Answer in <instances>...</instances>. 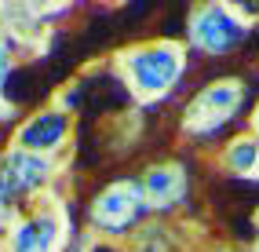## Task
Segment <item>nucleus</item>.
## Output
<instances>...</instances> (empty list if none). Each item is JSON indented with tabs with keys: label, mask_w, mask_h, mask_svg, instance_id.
Instances as JSON below:
<instances>
[{
	"label": "nucleus",
	"mask_w": 259,
	"mask_h": 252,
	"mask_svg": "<svg viewBox=\"0 0 259 252\" xmlns=\"http://www.w3.org/2000/svg\"><path fill=\"white\" fill-rule=\"evenodd\" d=\"M146 212H150V205H146L139 183H113V187H106L92 201L88 220L99 234H113L117 238V234L139 227Z\"/></svg>",
	"instance_id": "7ed1b4c3"
},
{
	"label": "nucleus",
	"mask_w": 259,
	"mask_h": 252,
	"mask_svg": "<svg viewBox=\"0 0 259 252\" xmlns=\"http://www.w3.org/2000/svg\"><path fill=\"white\" fill-rule=\"evenodd\" d=\"M255 128H259V110H255Z\"/></svg>",
	"instance_id": "9b49d317"
},
{
	"label": "nucleus",
	"mask_w": 259,
	"mask_h": 252,
	"mask_svg": "<svg viewBox=\"0 0 259 252\" xmlns=\"http://www.w3.org/2000/svg\"><path fill=\"white\" fill-rule=\"evenodd\" d=\"M139 187L150 208H176L186 197V172L179 164H153L143 172Z\"/></svg>",
	"instance_id": "6e6552de"
},
{
	"label": "nucleus",
	"mask_w": 259,
	"mask_h": 252,
	"mask_svg": "<svg viewBox=\"0 0 259 252\" xmlns=\"http://www.w3.org/2000/svg\"><path fill=\"white\" fill-rule=\"evenodd\" d=\"M59 245V216L55 212H33L19 220L8 234V252H55Z\"/></svg>",
	"instance_id": "0eeeda50"
},
{
	"label": "nucleus",
	"mask_w": 259,
	"mask_h": 252,
	"mask_svg": "<svg viewBox=\"0 0 259 252\" xmlns=\"http://www.w3.org/2000/svg\"><path fill=\"white\" fill-rule=\"evenodd\" d=\"M227 168L230 172H237V176H248V172H255L259 168V139H234L230 146H227Z\"/></svg>",
	"instance_id": "1a4fd4ad"
},
{
	"label": "nucleus",
	"mask_w": 259,
	"mask_h": 252,
	"mask_svg": "<svg viewBox=\"0 0 259 252\" xmlns=\"http://www.w3.org/2000/svg\"><path fill=\"white\" fill-rule=\"evenodd\" d=\"M8 73H11V40L0 37V92L8 84Z\"/></svg>",
	"instance_id": "9d476101"
},
{
	"label": "nucleus",
	"mask_w": 259,
	"mask_h": 252,
	"mask_svg": "<svg viewBox=\"0 0 259 252\" xmlns=\"http://www.w3.org/2000/svg\"><path fill=\"white\" fill-rule=\"evenodd\" d=\"M66 136H70V113L51 106V110H37L33 117H26V121L19 124L15 146L48 157V154H55V150L66 143Z\"/></svg>",
	"instance_id": "423d86ee"
},
{
	"label": "nucleus",
	"mask_w": 259,
	"mask_h": 252,
	"mask_svg": "<svg viewBox=\"0 0 259 252\" xmlns=\"http://www.w3.org/2000/svg\"><path fill=\"white\" fill-rule=\"evenodd\" d=\"M245 33H248L245 22L223 4H204V8L194 11V19H190V40H194V48L204 52V55L234 52V48L245 40Z\"/></svg>",
	"instance_id": "20e7f679"
},
{
	"label": "nucleus",
	"mask_w": 259,
	"mask_h": 252,
	"mask_svg": "<svg viewBox=\"0 0 259 252\" xmlns=\"http://www.w3.org/2000/svg\"><path fill=\"white\" fill-rule=\"evenodd\" d=\"M48 179H51V157L29 154L22 146H11L0 154V201L4 205H11L15 197L37 194Z\"/></svg>",
	"instance_id": "39448f33"
},
{
	"label": "nucleus",
	"mask_w": 259,
	"mask_h": 252,
	"mask_svg": "<svg viewBox=\"0 0 259 252\" xmlns=\"http://www.w3.org/2000/svg\"><path fill=\"white\" fill-rule=\"evenodd\" d=\"M241 99H245V84L237 77H223V80L208 84V88H201L186 103V113H183L186 132L208 136V132L223 128L227 121H234V113L241 110Z\"/></svg>",
	"instance_id": "f03ea898"
},
{
	"label": "nucleus",
	"mask_w": 259,
	"mask_h": 252,
	"mask_svg": "<svg viewBox=\"0 0 259 252\" xmlns=\"http://www.w3.org/2000/svg\"><path fill=\"white\" fill-rule=\"evenodd\" d=\"M186 70V55L179 44H146L135 48V52L124 59V73L132 80V88L139 95H164L168 88H176L179 77Z\"/></svg>",
	"instance_id": "f257e3e1"
},
{
	"label": "nucleus",
	"mask_w": 259,
	"mask_h": 252,
	"mask_svg": "<svg viewBox=\"0 0 259 252\" xmlns=\"http://www.w3.org/2000/svg\"><path fill=\"white\" fill-rule=\"evenodd\" d=\"M255 252H259V241H255Z\"/></svg>",
	"instance_id": "f8f14e48"
}]
</instances>
